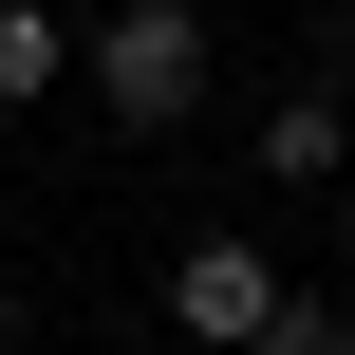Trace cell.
<instances>
[{
  "instance_id": "obj_1",
  "label": "cell",
  "mask_w": 355,
  "mask_h": 355,
  "mask_svg": "<svg viewBox=\"0 0 355 355\" xmlns=\"http://www.w3.org/2000/svg\"><path fill=\"white\" fill-rule=\"evenodd\" d=\"M75 75H94L112 131H187V112H206V0H112V19L75 37Z\"/></svg>"
},
{
  "instance_id": "obj_2",
  "label": "cell",
  "mask_w": 355,
  "mask_h": 355,
  "mask_svg": "<svg viewBox=\"0 0 355 355\" xmlns=\"http://www.w3.org/2000/svg\"><path fill=\"white\" fill-rule=\"evenodd\" d=\"M281 281H300L281 243H243V225H187V243H168V337H187V355H243L262 318H281Z\"/></svg>"
},
{
  "instance_id": "obj_3",
  "label": "cell",
  "mask_w": 355,
  "mask_h": 355,
  "mask_svg": "<svg viewBox=\"0 0 355 355\" xmlns=\"http://www.w3.org/2000/svg\"><path fill=\"white\" fill-rule=\"evenodd\" d=\"M243 150H262V187H337V168H355V112H337V75H281V94L243 112Z\"/></svg>"
},
{
  "instance_id": "obj_4",
  "label": "cell",
  "mask_w": 355,
  "mask_h": 355,
  "mask_svg": "<svg viewBox=\"0 0 355 355\" xmlns=\"http://www.w3.org/2000/svg\"><path fill=\"white\" fill-rule=\"evenodd\" d=\"M56 75H75V19L56 0H0V112H37Z\"/></svg>"
},
{
  "instance_id": "obj_5",
  "label": "cell",
  "mask_w": 355,
  "mask_h": 355,
  "mask_svg": "<svg viewBox=\"0 0 355 355\" xmlns=\"http://www.w3.org/2000/svg\"><path fill=\"white\" fill-rule=\"evenodd\" d=\"M243 355H355V300H337V281H281V318H262Z\"/></svg>"
},
{
  "instance_id": "obj_6",
  "label": "cell",
  "mask_w": 355,
  "mask_h": 355,
  "mask_svg": "<svg viewBox=\"0 0 355 355\" xmlns=\"http://www.w3.org/2000/svg\"><path fill=\"white\" fill-rule=\"evenodd\" d=\"M0 355H19V300H0Z\"/></svg>"
}]
</instances>
